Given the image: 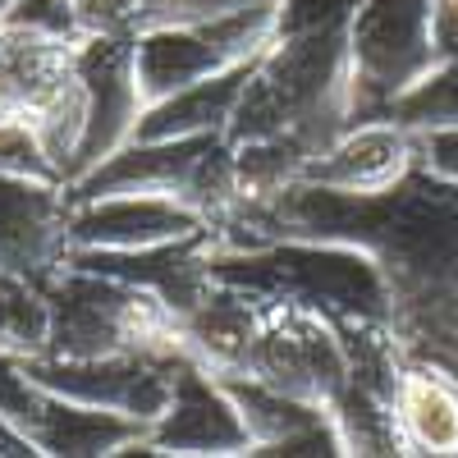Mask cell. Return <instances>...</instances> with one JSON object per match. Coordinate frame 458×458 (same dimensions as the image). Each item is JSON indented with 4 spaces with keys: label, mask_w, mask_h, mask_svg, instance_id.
<instances>
[{
    "label": "cell",
    "mask_w": 458,
    "mask_h": 458,
    "mask_svg": "<svg viewBox=\"0 0 458 458\" xmlns=\"http://www.w3.org/2000/svg\"><path fill=\"white\" fill-rule=\"evenodd\" d=\"M248 376L266 380L302 403L330 408L339 390L349 386V349L339 339V326L312 308L280 298H261V321L243 353Z\"/></svg>",
    "instance_id": "5"
},
{
    "label": "cell",
    "mask_w": 458,
    "mask_h": 458,
    "mask_svg": "<svg viewBox=\"0 0 458 458\" xmlns=\"http://www.w3.org/2000/svg\"><path fill=\"white\" fill-rule=\"evenodd\" d=\"M261 321V298L234 284H216L193 312L183 317V339L198 362L211 371H239L243 353Z\"/></svg>",
    "instance_id": "18"
},
{
    "label": "cell",
    "mask_w": 458,
    "mask_h": 458,
    "mask_svg": "<svg viewBox=\"0 0 458 458\" xmlns=\"http://www.w3.org/2000/svg\"><path fill=\"white\" fill-rule=\"evenodd\" d=\"M42 449H37V440L14 422V417L0 412V458H37Z\"/></svg>",
    "instance_id": "27"
},
{
    "label": "cell",
    "mask_w": 458,
    "mask_h": 458,
    "mask_svg": "<svg viewBox=\"0 0 458 458\" xmlns=\"http://www.w3.org/2000/svg\"><path fill=\"white\" fill-rule=\"evenodd\" d=\"M252 64H229L220 73H211V79H198L188 83L183 92L157 101L142 110L138 120V133L133 138H193V133H225L229 120H234L239 110V97L252 79Z\"/></svg>",
    "instance_id": "17"
},
{
    "label": "cell",
    "mask_w": 458,
    "mask_h": 458,
    "mask_svg": "<svg viewBox=\"0 0 458 458\" xmlns=\"http://www.w3.org/2000/svg\"><path fill=\"white\" fill-rule=\"evenodd\" d=\"M73 47L79 42L0 23V120H14V114L32 120L69 79Z\"/></svg>",
    "instance_id": "15"
},
{
    "label": "cell",
    "mask_w": 458,
    "mask_h": 458,
    "mask_svg": "<svg viewBox=\"0 0 458 458\" xmlns=\"http://www.w3.org/2000/svg\"><path fill=\"white\" fill-rule=\"evenodd\" d=\"M73 19H79L83 37H138L142 0H79Z\"/></svg>",
    "instance_id": "22"
},
{
    "label": "cell",
    "mask_w": 458,
    "mask_h": 458,
    "mask_svg": "<svg viewBox=\"0 0 458 458\" xmlns=\"http://www.w3.org/2000/svg\"><path fill=\"white\" fill-rule=\"evenodd\" d=\"M390 408H394L408 454H458V371L454 367L408 353L394 380Z\"/></svg>",
    "instance_id": "14"
},
{
    "label": "cell",
    "mask_w": 458,
    "mask_h": 458,
    "mask_svg": "<svg viewBox=\"0 0 458 458\" xmlns=\"http://www.w3.org/2000/svg\"><path fill=\"white\" fill-rule=\"evenodd\" d=\"M390 120H399V124L412 129V133L458 124V60H440L422 83H412V88L394 101Z\"/></svg>",
    "instance_id": "20"
},
{
    "label": "cell",
    "mask_w": 458,
    "mask_h": 458,
    "mask_svg": "<svg viewBox=\"0 0 458 458\" xmlns=\"http://www.w3.org/2000/svg\"><path fill=\"white\" fill-rule=\"evenodd\" d=\"M431 42H436V64L458 60V0H431Z\"/></svg>",
    "instance_id": "26"
},
{
    "label": "cell",
    "mask_w": 458,
    "mask_h": 458,
    "mask_svg": "<svg viewBox=\"0 0 458 458\" xmlns=\"http://www.w3.org/2000/svg\"><path fill=\"white\" fill-rule=\"evenodd\" d=\"M0 174H19V179H51L60 183L51 157L42 138H37V124L28 114H14V120H0Z\"/></svg>",
    "instance_id": "21"
},
{
    "label": "cell",
    "mask_w": 458,
    "mask_h": 458,
    "mask_svg": "<svg viewBox=\"0 0 458 458\" xmlns=\"http://www.w3.org/2000/svg\"><path fill=\"white\" fill-rule=\"evenodd\" d=\"M69 188L0 174V266L42 284L69 252Z\"/></svg>",
    "instance_id": "10"
},
{
    "label": "cell",
    "mask_w": 458,
    "mask_h": 458,
    "mask_svg": "<svg viewBox=\"0 0 458 458\" xmlns=\"http://www.w3.org/2000/svg\"><path fill=\"white\" fill-rule=\"evenodd\" d=\"M23 431L37 440V449L55 458H101V454L114 458L138 440H151V422H142V417L97 408L83 399H64L51 390H42L37 412L28 417Z\"/></svg>",
    "instance_id": "13"
},
{
    "label": "cell",
    "mask_w": 458,
    "mask_h": 458,
    "mask_svg": "<svg viewBox=\"0 0 458 458\" xmlns=\"http://www.w3.org/2000/svg\"><path fill=\"white\" fill-rule=\"evenodd\" d=\"M362 0H280L276 37L252 64V79L229 120V142L293 133L330 147L349 129V32Z\"/></svg>",
    "instance_id": "1"
},
{
    "label": "cell",
    "mask_w": 458,
    "mask_h": 458,
    "mask_svg": "<svg viewBox=\"0 0 458 458\" xmlns=\"http://www.w3.org/2000/svg\"><path fill=\"white\" fill-rule=\"evenodd\" d=\"M207 229V216L165 193H110L69 202V248H151Z\"/></svg>",
    "instance_id": "12"
},
{
    "label": "cell",
    "mask_w": 458,
    "mask_h": 458,
    "mask_svg": "<svg viewBox=\"0 0 458 458\" xmlns=\"http://www.w3.org/2000/svg\"><path fill=\"white\" fill-rule=\"evenodd\" d=\"M79 0H14V10L5 14L10 28H28V32H47V37H64L79 42V19H73Z\"/></svg>",
    "instance_id": "23"
},
{
    "label": "cell",
    "mask_w": 458,
    "mask_h": 458,
    "mask_svg": "<svg viewBox=\"0 0 458 458\" xmlns=\"http://www.w3.org/2000/svg\"><path fill=\"white\" fill-rule=\"evenodd\" d=\"M151 445L161 454H252V436L239 403L229 399L220 376L198 358L179 362L170 408L151 422Z\"/></svg>",
    "instance_id": "9"
},
{
    "label": "cell",
    "mask_w": 458,
    "mask_h": 458,
    "mask_svg": "<svg viewBox=\"0 0 458 458\" xmlns=\"http://www.w3.org/2000/svg\"><path fill=\"white\" fill-rule=\"evenodd\" d=\"M133 64H138V88L147 106L229 69V60L216 51V42L202 28H142L133 37Z\"/></svg>",
    "instance_id": "16"
},
{
    "label": "cell",
    "mask_w": 458,
    "mask_h": 458,
    "mask_svg": "<svg viewBox=\"0 0 458 458\" xmlns=\"http://www.w3.org/2000/svg\"><path fill=\"white\" fill-rule=\"evenodd\" d=\"M179 362L183 358H157V353H106V358L37 353V358H23L28 376L42 390L64 394V399H83V403H97V408L129 412V417H142V422H157L170 408Z\"/></svg>",
    "instance_id": "7"
},
{
    "label": "cell",
    "mask_w": 458,
    "mask_h": 458,
    "mask_svg": "<svg viewBox=\"0 0 458 458\" xmlns=\"http://www.w3.org/2000/svg\"><path fill=\"white\" fill-rule=\"evenodd\" d=\"M51 302V344L55 358H106V353H157L188 358L183 317L161 293L142 284L97 276L83 266H55L42 280Z\"/></svg>",
    "instance_id": "3"
},
{
    "label": "cell",
    "mask_w": 458,
    "mask_h": 458,
    "mask_svg": "<svg viewBox=\"0 0 458 458\" xmlns=\"http://www.w3.org/2000/svg\"><path fill=\"white\" fill-rule=\"evenodd\" d=\"M14 10V0H0V23H5V14Z\"/></svg>",
    "instance_id": "28"
},
{
    "label": "cell",
    "mask_w": 458,
    "mask_h": 458,
    "mask_svg": "<svg viewBox=\"0 0 458 458\" xmlns=\"http://www.w3.org/2000/svg\"><path fill=\"white\" fill-rule=\"evenodd\" d=\"M349 55V124L390 120L394 101L436 69L431 0H362Z\"/></svg>",
    "instance_id": "4"
},
{
    "label": "cell",
    "mask_w": 458,
    "mask_h": 458,
    "mask_svg": "<svg viewBox=\"0 0 458 458\" xmlns=\"http://www.w3.org/2000/svg\"><path fill=\"white\" fill-rule=\"evenodd\" d=\"M37 399H42V386L28 376L23 358L0 344V412L14 417L19 427H28V417L37 412Z\"/></svg>",
    "instance_id": "24"
},
{
    "label": "cell",
    "mask_w": 458,
    "mask_h": 458,
    "mask_svg": "<svg viewBox=\"0 0 458 458\" xmlns=\"http://www.w3.org/2000/svg\"><path fill=\"white\" fill-rule=\"evenodd\" d=\"M412 170H417V133L403 129L399 120H367L349 124L330 147H321L302 170V179L335 188V193L376 198L403 183Z\"/></svg>",
    "instance_id": "11"
},
{
    "label": "cell",
    "mask_w": 458,
    "mask_h": 458,
    "mask_svg": "<svg viewBox=\"0 0 458 458\" xmlns=\"http://www.w3.org/2000/svg\"><path fill=\"white\" fill-rule=\"evenodd\" d=\"M216 284H234L257 298H280L330 317L335 326L376 321L394 326V293L380 271V261L358 243L335 239H298L280 234L248 252H220L211 257Z\"/></svg>",
    "instance_id": "2"
},
{
    "label": "cell",
    "mask_w": 458,
    "mask_h": 458,
    "mask_svg": "<svg viewBox=\"0 0 458 458\" xmlns=\"http://www.w3.org/2000/svg\"><path fill=\"white\" fill-rule=\"evenodd\" d=\"M73 79L83 88V142L69 170V188L92 174L106 157H114L124 142H133L147 110L133 64V37H79Z\"/></svg>",
    "instance_id": "6"
},
{
    "label": "cell",
    "mask_w": 458,
    "mask_h": 458,
    "mask_svg": "<svg viewBox=\"0 0 458 458\" xmlns=\"http://www.w3.org/2000/svg\"><path fill=\"white\" fill-rule=\"evenodd\" d=\"M417 165L445 183H458V124L417 133Z\"/></svg>",
    "instance_id": "25"
},
{
    "label": "cell",
    "mask_w": 458,
    "mask_h": 458,
    "mask_svg": "<svg viewBox=\"0 0 458 458\" xmlns=\"http://www.w3.org/2000/svg\"><path fill=\"white\" fill-rule=\"evenodd\" d=\"M211 257H216V234L207 225L188 239L151 243V248H69L64 266H83V271H97V276L142 284L151 293H161L179 317H188L216 289Z\"/></svg>",
    "instance_id": "8"
},
{
    "label": "cell",
    "mask_w": 458,
    "mask_h": 458,
    "mask_svg": "<svg viewBox=\"0 0 458 458\" xmlns=\"http://www.w3.org/2000/svg\"><path fill=\"white\" fill-rule=\"evenodd\" d=\"M0 344L19 358H37L51 344V302L32 276L0 266Z\"/></svg>",
    "instance_id": "19"
}]
</instances>
